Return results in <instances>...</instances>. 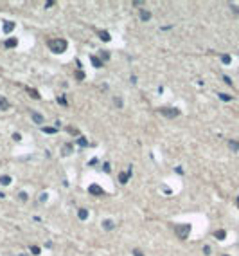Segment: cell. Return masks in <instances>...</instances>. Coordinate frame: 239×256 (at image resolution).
Segmentation results:
<instances>
[{
    "mask_svg": "<svg viewBox=\"0 0 239 256\" xmlns=\"http://www.w3.org/2000/svg\"><path fill=\"white\" fill-rule=\"evenodd\" d=\"M13 29H15V24H13V22H4V33H5V35H9Z\"/></svg>",
    "mask_w": 239,
    "mask_h": 256,
    "instance_id": "obj_12",
    "label": "cell"
},
{
    "mask_svg": "<svg viewBox=\"0 0 239 256\" xmlns=\"http://www.w3.org/2000/svg\"><path fill=\"white\" fill-rule=\"evenodd\" d=\"M149 18H151V13H149L147 9H142L140 11V20H142V22H147Z\"/></svg>",
    "mask_w": 239,
    "mask_h": 256,
    "instance_id": "obj_11",
    "label": "cell"
},
{
    "mask_svg": "<svg viewBox=\"0 0 239 256\" xmlns=\"http://www.w3.org/2000/svg\"><path fill=\"white\" fill-rule=\"evenodd\" d=\"M77 143H79V146H86V144H88V141H86L85 137H79V139H77Z\"/></svg>",
    "mask_w": 239,
    "mask_h": 256,
    "instance_id": "obj_24",
    "label": "cell"
},
{
    "mask_svg": "<svg viewBox=\"0 0 239 256\" xmlns=\"http://www.w3.org/2000/svg\"><path fill=\"white\" fill-rule=\"evenodd\" d=\"M72 153V144H65L63 146V155H70Z\"/></svg>",
    "mask_w": 239,
    "mask_h": 256,
    "instance_id": "obj_20",
    "label": "cell"
},
{
    "mask_svg": "<svg viewBox=\"0 0 239 256\" xmlns=\"http://www.w3.org/2000/svg\"><path fill=\"white\" fill-rule=\"evenodd\" d=\"M228 148H230L232 152H237V150H239V141L230 139V141H228Z\"/></svg>",
    "mask_w": 239,
    "mask_h": 256,
    "instance_id": "obj_9",
    "label": "cell"
},
{
    "mask_svg": "<svg viewBox=\"0 0 239 256\" xmlns=\"http://www.w3.org/2000/svg\"><path fill=\"white\" fill-rule=\"evenodd\" d=\"M47 45H49V49H50L52 52L61 54V52L67 51L68 42H67V40H63V38H56V40H49V42H47Z\"/></svg>",
    "mask_w": 239,
    "mask_h": 256,
    "instance_id": "obj_1",
    "label": "cell"
},
{
    "mask_svg": "<svg viewBox=\"0 0 239 256\" xmlns=\"http://www.w3.org/2000/svg\"><path fill=\"white\" fill-rule=\"evenodd\" d=\"M133 254H135V256H144V253H142L140 249H135V251H133Z\"/></svg>",
    "mask_w": 239,
    "mask_h": 256,
    "instance_id": "obj_31",
    "label": "cell"
},
{
    "mask_svg": "<svg viewBox=\"0 0 239 256\" xmlns=\"http://www.w3.org/2000/svg\"><path fill=\"white\" fill-rule=\"evenodd\" d=\"M74 78H76V79H79V81H83V79H85V72L81 70V69H77L76 72H74Z\"/></svg>",
    "mask_w": 239,
    "mask_h": 256,
    "instance_id": "obj_16",
    "label": "cell"
},
{
    "mask_svg": "<svg viewBox=\"0 0 239 256\" xmlns=\"http://www.w3.org/2000/svg\"><path fill=\"white\" fill-rule=\"evenodd\" d=\"M90 62H92V65L95 67V69H101L102 67V60H99L97 56H90Z\"/></svg>",
    "mask_w": 239,
    "mask_h": 256,
    "instance_id": "obj_8",
    "label": "cell"
},
{
    "mask_svg": "<svg viewBox=\"0 0 239 256\" xmlns=\"http://www.w3.org/2000/svg\"><path fill=\"white\" fill-rule=\"evenodd\" d=\"M47 197H49V195H47V193H43L42 197H40V200H42V202H45V200H47Z\"/></svg>",
    "mask_w": 239,
    "mask_h": 256,
    "instance_id": "obj_37",
    "label": "cell"
},
{
    "mask_svg": "<svg viewBox=\"0 0 239 256\" xmlns=\"http://www.w3.org/2000/svg\"><path fill=\"white\" fill-rule=\"evenodd\" d=\"M113 226H115V224H113L112 220H104V222H102V227H104L106 231H112V229H113Z\"/></svg>",
    "mask_w": 239,
    "mask_h": 256,
    "instance_id": "obj_14",
    "label": "cell"
},
{
    "mask_svg": "<svg viewBox=\"0 0 239 256\" xmlns=\"http://www.w3.org/2000/svg\"><path fill=\"white\" fill-rule=\"evenodd\" d=\"M219 99H223V101H230L232 96H228V94H219Z\"/></svg>",
    "mask_w": 239,
    "mask_h": 256,
    "instance_id": "obj_26",
    "label": "cell"
},
{
    "mask_svg": "<svg viewBox=\"0 0 239 256\" xmlns=\"http://www.w3.org/2000/svg\"><path fill=\"white\" fill-rule=\"evenodd\" d=\"M223 256H228V254H223Z\"/></svg>",
    "mask_w": 239,
    "mask_h": 256,
    "instance_id": "obj_42",
    "label": "cell"
},
{
    "mask_svg": "<svg viewBox=\"0 0 239 256\" xmlns=\"http://www.w3.org/2000/svg\"><path fill=\"white\" fill-rule=\"evenodd\" d=\"M0 110H9V101L7 99H5L4 96H0Z\"/></svg>",
    "mask_w": 239,
    "mask_h": 256,
    "instance_id": "obj_7",
    "label": "cell"
},
{
    "mask_svg": "<svg viewBox=\"0 0 239 256\" xmlns=\"http://www.w3.org/2000/svg\"><path fill=\"white\" fill-rule=\"evenodd\" d=\"M174 233H176V236H178L180 240H185L189 236V233H191V224H178V226H174Z\"/></svg>",
    "mask_w": 239,
    "mask_h": 256,
    "instance_id": "obj_2",
    "label": "cell"
},
{
    "mask_svg": "<svg viewBox=\"0 0 239 256\" xmlns=\"http://www.w3.org/2000/svg\"><path fill=\"white\" fill-rule=\"evenodd\" d=\"M42 130H43L45 133H54V132H56V130H58V128H52V126H43V128H42Z\"/></svg>",
    "mask_w": 239,
    "mask_h": 256,
    "instance_id": "obj_21",
    "label": "cell"
},
{
    "mask_svg": "<svg viewBox=\"0 0 239 256\" xmlns=\"http://www.w3.org/2000/svg\"><path fill=\"white\" fill-rule=\"evenodd\" d=\"M31 253L32 254H40V247L38 245H31Z\"/></svg>",
    "mask_w": 239,
    "mask_h": 256,
    "instance_id": "obj_25",
    "label": "cell"
},
{
    "mask_svg": "<svg viewBox=\"0 0 239 256\" xmlns=\"http://www.w3.org/2000/svg\"><path fill=\"white\" fill-rule=\"evenodd\" d=\"M88 193H90V195H97V197H101V195H104V190H102L101 186H97V184H92L90 188H88Z\"/></svg>",
    "mask_w": 239,
    "mask_h": 256,
    "instance_id": "obj_4",
    "label": "cell"
},
{
    "mask_svg": "<svg viewBox=\"0 0 239 256\" xmlns=\"http://www.w3.org/2000/svg\"><path fill=\"white\" fill-rule=\"evenodd\" d=\"M99 52H101V58L104 60V62H106V60H110V52H108V51H99Z\"/></svg>",
    "mask_w": 239,
    "mask_h": 256,
    "instance_id": "obj_23",
    "label": "cell"
},
{
    "mask_svg": "<svg viewBox=\"0 0 239 256\" xmlns=\"http://www.w3.org/2000/svg\"><path fill=\"white\" fill-rule=\"evenodd\" d=\"M223 81H225V83H227V85H232V79H230L228 76H223Z\"/></svg>",
    "mask_w": 239,
    "mask_h": 256,
    "instance_id": "obj_30",
    "label": "cell"
},
{
    "mask_svg": "<svg viewBox=\"0 0 239 256\" xmlns=\"http://www.w3.org/2000/svg\"><path fill=\"white\" fill-rule=\"evenodd\" d=\"M158 112L164 114L166 117H176V116H180V110L178 108H160Z\"/></svg>",
    "mask_w": 239,
    "mask_h": 256,
    "instance_id": "obj_3",
    "label": "cell"
},
{
    "mask_svg": "<svg viewBox=\"0 0 239 256\" xmlns=\"http://www.w3.org/2000/svg\"><path fill=\"white\" fill-rule=\"evenodd\" d=\"M58 101H59V103H61V105H67V99H65L63 96H59V98H58Z\"/></svg>",
    "mask_w": 239,
    "mask_h": 256,
    "instance_id": "obj_34",
    "label": "cell"
},
{
    "mask_svg": "<svg viewBox=\"0 0 239 256\" xmlns=\"http://www.w3.org/2000/svg\"><path fill=\"white\" fill-rule=\"evenodd\" d=\"M2 197H4V193H2V191H0V198H2Z\"/></svg>",
    "mask_w": 239,
    "mask_h": 256,
    "instance_id": "obj_41",
    "label": "cell"
},
{
    "mask_svg": "<svg viewBox=\"0 0 239 256\" xmlns=\"http://www.w3.org/2000/svg\"><path fill=\"white\" fill-rule=\"evenodd\" d=\"M203 253H205V254H210V247L205 245V247H203Z\"/></svg>",
    "mask_w": 239,
    "mask_h": 256,
    "instance_id": "obj_35",
    "label": "cell"
},
{
    "mask_svg": "<svg viewBox=\"0 0 239 256\" xmlns=\"http://www.w3.org/2000/svg\"><path fill=\"white\" fill-rule=\"evenodd\" d=\"M16 43H18V40L16 38H9V40H5V47H16Z\"/></svg>",
    "mask_w": 239,
    "mask_h": 256,
    "instance_id": "obj_17",
    "label": "cell"
},
{
    "mask_svg": "<svg viewBox=\"0 0 239 256\" xmlns=\"http://www.w3.org/2000/svg\"><path fill=\"white\" fill-rule=\"evenodd\" d=\"M236 202H237V207H239V197H237V200H236Z\"/></svg>",
    "mask_w": 239,
    "mask_h": 256,
    "instance_id": "obj_40",
    "label": "cell"
},
{
    "mask_svg": "<svg viewBox=\"0 0 239 256\" xmlns=\"http://www.w3.org/2000/svg\"><path fill=\"white\" fill-rule=\"evenodd\" d=\"M50 5H54L52 0H49V2H45V7H50Z\"/></svg>",
    "mask_w": 239,
    "mask_h": 256,
    "instance_id": "obj_39",
    "label": "cell"
},
{
    "mask_svg": "<svg viewBox=\"0 0 239 256\" xmlns=\"http://www.w3.org/2000/svg\"><path fill=\"white\" fill-rule=\"evenodd\" d=\"M0 184H4V186L11 184V177L9 175H2V177H0Z\"/></svg>",
    "mask_w": 239,
    "mask_h": 256,
    "instance_id": "obj_18",
    "label": "cell"
},
{
    "mask_svg": "<svg viewBox=\"0 0 239 256\" xmlns=\"http://www.w3.org/2000/svg\"><path fill=\"white\" fill-rule=\"evenodd\" d=\"M115 105H117V106H122V101H121L119 98H115Z\"/></svg>",
    "mask_w": 239,
    "mask_h": 256,
    "instance_id": "obj_36",
    "label": "cell"
},
{
    "mask_svg": "<svg viewBox=\"0 0 239 256\" xmlns=\"http://www.w3.org/2000/svg\"><path fill=\"white\" fill-rule=\"evenodd\" d=\"M102 170H104V171L108 173V171H110V164H108V163H104V164H102Z\"/></svg>",
    "mask_w": 239,
    "mask_h": 256,
    "instance_id": "obj_32",
    "label": "cell"
},
{
    "mask_svg": "<svg viewBox=\"0 0 239 256\" xmlns=\"http://www.w3.org/2000/svg\"><path fill=\"white\" fill-rule=\"evenodd\" d=\"M99 38L102 42H110V33L108 31H99Z\"/></svg>",
    "mask_w": 239,
    "mask_h": 256,
    "instance_id": "obj_13",
    "label": "cell"
},
{
    "mask_svg": "<svg viewBox=\"0 0 239 256\" xmlns=\"http://www.w3.org/2000/svg\"><path fill=\"white\" fill-rule=\"evenodd\" d=\"M77 215H79V218H81V220H86V218H88V209H79Z\"/></svg>",
    "mask_w": 239,
    "mask_h": 256,
    "instance_id": "obj_19",
    "label": "cell"
},
{
    "mask_svg": "<svg viewBox=\"0 0 239 256\" xmlns=\"http://www.w3.org/2000/svg\"><path fill=\"white\" fill-rule=\"evenodd\" d=\"M230 7H232V11H234V13H236V15H239V7H237V5H234V4H230Z\"/></svg>",
    "mask_w": 239,
    "mask_h": 256,
    "instance_id": "obj_29",
    "label": "cell"
},
{
    "mask_svg": "<svg viewBox=\"0 0 239 256\" xmlns=\"http://www.w3.org/2000/svg\"><path fill=\"white\" fill-rule=\"evenodd\" d=\"M129 175H131V170H128V171H121V173H119V182H121V184H128Z\"/></svg>",
    "mask_w": 239,
    "mask_h": 256,
    "instance_id": "obj_5",
    "label": "cell"
},
{
    "mask_svg": "<svg viewBox=\"0 0 239 256\" xmlns=\"http://www.w3.org/2000/svg\"><path fill=\"white\" fill-rule=\"evenodd\" d=\"M18 197H20V200H22V202H25V200H27V193H24V191H22V193L18 195Z\"/></svg>",
    "mask_w": 239,
    "mask_h": 256,
    "instance_id": "obj_28",
    "label": "cell"
},
{
    "mask_svg": "<svg viewBox=\"0 0 239 256\" xmlns=\"http://www.w3.org/2000/svg\"><path fill=\"white\" fill-rule=\"evenodd\" d=\"M67 132H68V133H74V135H77V130H76V128H70V126H68Z\"/></svg>",
    "mask_w": 239,
    "mask_h": 256,
    "instance_id": "obj_27",
    "label": "cell"
},
{
    "mask_svg": "<svg viewBox=\"0 0 239 256\" xmlns=\"http://www.w3.org/2000/svg\"><path fill=\"white\" fill-rule=\"evenodd\" d=\"M31 116H32V121H34L36 125H40V126L43 125V116H42V114H38V112H32Z\"/></svg>",
    "mask_w": 239,
    "mask_h": 256,
    "instance_id": "obj_6",
    "label": "cell"
},
{
    "mask_svg": "<svg viewBox=\"0 0 239 256\" xmlns=\"http://www.w3.org/2000/svg\"><path fill=\"white\" fill-rule=\"evenodd\" d=\"M142 4H144L142 0H135V2H133V5H142Z\"/></svg>",
    "mask_w": 239,
    "mask_h": 256,
    "instance_id": "obj_38",
    "label": "cell"
},
{
    "mask_svg": "<svg viewBox=\"0 0 239 256\" xmlns=\"http://www.w3.org/2000/svg\"><path fill=\"white\" fill-rule=\"evenodd\" d=\"M13 139L15 141H22V135H20V133H13Z\"/></svg>",
    "mask_w": 239,
    "mask_h": 256,
    "instance_id": "obj_33",
    "label": "cell"
},
{
    "mask_svg": "<svg viewBox=\"0 0 239 256\" xmlns=\"http://www.w3.org/2000/svg\"><path fill=\"white\" fill-rule=\"evenodd\" d=\"M214 236H216L217 240H225V236H227V233H225L223 229H217V231L214 233Z\"/></svg>",
    "mask_w": 239,
    "mask_h": 256,
    "instance_id": "obj_15",
    "label": "cell"
},
{
    "mask_svg": "<svg viewBox=\"0 0 239 256\" xmlns=\"http://www.w3.org/2000/svg\"><path fill=\"white\" fill-rule=\"evenodd\" d=\"M221 62H223V63H225V65H228V63H230V62H232V58H230V56H228V54H223V56H221Z\"/></svg>",
    "mask_w": 239,
    "mask_h": 256,
    "instance_id": "obj_22",
    "label": "cell"
},
{
    "mask_svg": "<svg viewBox=\"0 0 239 256\" xmlns=\"http://www.w3.org/2000/svg\"><path fill=\"white\" fill-rule=\"evenodd\" d=\"M25 90H27V94H31V98H32V99H40V92H38L36 89H31V87H27Z\"/></svg>",
    "mask_w": 239,
    "mask_h": 256,
    "instance_id": "obj_10",
    "label": "cell"
}]
</instances>
